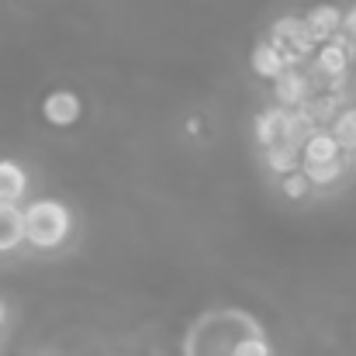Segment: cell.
Here are the masks:
<instances>
[{
	"label": "cell",
	"mask_w": 356,
	"mask_h": 356,
	"mask_svg": "<svg viewBox=\"0 0 356 356\" xmlns=\"http://www.w3.org/2000/svg\"><path fill=\"white\" fill-rule=\"evenodd\" d=\"M28 194V170L14 159H0V204H21Z\"/></svg>",
	"instance_id": "obj_10"
},
{
	"label": "cell",
	"mask_w": 356,
	"mask_h": 356,
	"mask_svg": "<svg viewBox=\"0 0 356 356\" xmlns=\"http://www.w3.org/2000/svg\"><path fill=\"white\" fill-rule=\"evenodd\" d=\"M305 28L308 35L322 45V42H332L339 31H343V10L336 3H315L308 14H305Z\"/></svg>",
	"instance_id": "obj_7"
},
{
	"label": "cell",
	"mask_w": 356,
	"mask_h": 356,
	"mask_svg": "<svg viewBox=\"0 0 356 356\" xmlns=\"http://www.w3.org/2000/svg\"><path fill=\"white\" fill-rule=\"evenodd\" d=\"M249 70L259 76V80H266V83H273L284 70H291L287 66V59H284V49H277L270 38L266 42H259L252 52H249Z\"/></svg>",
	"instance_id": "obj_9"
},
{
	"label": "cell",
	"mask_w": 356,
	"mask_h": 356,
	"mask_svg": "<svg viewBox=\"0 0 356 356\" xmlns=\"http://www.w3.org/2000/svg\"><path fill=\"white\" fill-rule=\"evenodd\" d=\"M280 191L291 197V201H305L308 197V180H305V173L301 170H294V173H287V177H280Z\"/></svg>",
	"instance_id": "obj_16"
},
{
	"label": "cell",
	"mask_w": 356,
	"mask_h": 356,
	"mask_svg": "<svg viewBox=\"0 0 356 356\" xmlns=\"http://www.w3.org/2000/svg\"><path fill=\"white\" fill-rule=\"evenodd\" d=\"M329 131L339 142L343 156H356V104H343V111L332 118Z\"/></svg>",
	"instance_id": "obj_13"
},
{
	"label": "cell",
	"mask_w": 356,
	"mask_h": 356,
	"mask_svg": "<svg viewBox=\"0 0 356 356\" xmlns=\"http://www.w3.org/2000/svg\"><path fill=\"white\" fill-rule=\"evenodd\" d=\"M336 159H343V149L329 128H315L301 142V166H318V163H336Z\"/></svg>",
	"instance_id": "obj_8"
},
{
	"label": "cell",
	"mask_w": 356,
	"mask_h": 356,
	"mask_svg": "<svg viewBox=\"0 0 356 356\" xmlns=\"http://www.w3.org/2000/svg\"><path fill=\"white\" fill-rule=\"evenodd\" d=\"M3 322H7V305L0 301V329H3Z\"/></svg>",
	"instance_id": "obj_18"
},
{
	"label": "cell",
	"mask_w": 356,
	"mask_h": 356,
	"mask_svg": "<svg viewBox=\"0 0 356 356\" xmlns=\"http://www.w3.org/2000/svg\"><path fill=\"white\" fill-rule=\"evenodd\" d=\"M263 163H266V170L270 173H277V177H287V173H294V170H301V149L298 145H273V149H263Z\"/></svg>",
	"instance_id": "obj_14"
},
{
	"label": "cell",
	"mask_w": 356,
	"mask_h": 356,
	"mask_svg": "<svg viewBox=\"0 0 356 356\" xmlns=\"http://www.w3.org/2000/svg\"><path fill=\"white\" fill-rule=\"evenodd\" d=\"M252 131H256L259 149L284 145V142H287V108H280V104L263 108V111L256 115V121H252Z\"/></svg>",
	"instance_id": "obj_6"
},
{
	"label": "cell",
	"mask_w": 356,
	"mask_h": 356,
	"mask_svg": "<svg viewBox=\"0 0 356 356\" xmlns=\"http://www.w3.org/2000/svg\"><path fill=\"white\" fill-rule=\"evenodd\" d=\"M270 42H273L277 49L294 52L298 59H308V56H315V49H318V42H315V38L308 35V28H305V17H298V14L277 17V21L270 24Z\"/></svg>",
	"instance_id": "obj_3"
},
{
	"label": "cell",
	"mask_w": 356,
	"mask_h": 356,
	"mask_svg": "<svg viewBox=\"0 0 356 356\" xmlns=\"http://www.w3.org/2000/svg\"><path fill=\"white\" fill-rule=\"evenodd\" d=\"M24 222V245L38 252H56L73 236V211L59 197H35L21 208Z\"/></svg>",
	"instance_id": "obj_1"
},
{
	"label": "cell",
	"mask_w": 356,
	"mask_h": 356,
	"mask_svg": "<svg viewBox=\"0 0 356 356\" xmlns=\"http://www.w3.org/2000/svg\"><path fill=\"white\" fill-rule=\"evenodd\" d=\"M229 356H273V353H270V343L263 336H242V339L232 343Z\"/></svg>",
	"instance_id": "obj_15"
},
{
	"label": "cell",
	"mask_w": 356,
	"mask_h": 356,
	"mask_svg": "<svg viewBox=\"0 0 356 356\" xmlns=\"http://www.w3.org/2000/svg\"><path fill=\"white\" fill-rule=\"evenodd\" d=\"M42 118L49 121L52 128H73L76 121L83 118V101H80V94H73V90H66V87L45 94V97H42Z\"/></svg>",
	"instance_id": "obj_5"
},
{
	"label": "cell",
	"mask_w": 356,
	"mask_h": 356,
	"mask_svg": "<svg viewBox=\"0 0 356 356\" xmlns=\"http://www.w3.org/2000/svg\"><path fill=\"white\" fill-rule=\"evenodd\" d=\"M350 45H356V3L350 10H343V31H339Z\"/></svg>",
	"instance_id": "obj_17"
},
{
	"label": "cell",
	"mask_w": 356,
	"mask_h": 356,
	"mask_svg": "<svg viewBox=\"0 0 356 356\" xmlns=\"http://www.w3.org/2000/svg\"><path fill=\"white\" fill-rule=\"evenodd\" d=\"M346 156L343 159H336V163H318V166H301V173H305V180H308V187L312 191H329V187H336L343 177H346Z\"/></svg>",
	"instance_id": "obj_12"
},
{
	"label": "cell",
	"mask_w": 356,
	"mask_h": 356,
	"mask_svg": "<svg viewBox=\"0 0 356 356\" xmlns=\"http://www.w3.org/2000/svg\"><path fill=\"white\" fill-rule=\"evenodd\" d=\"M24 245V222L21 204H0V256L17 252Z\"/></svg>",
	"instance_id": "obj_11"
},
{
	"label": "cell",
	"mask_w": 356,
	"mask_h": 356,
	"mask_svg": "<svg viewBox=\"0 0 356 356\" xmlns=\"http://www.w3.org/2000/svg\"><path fill=\"white\" fill-rule=\"evenodd\" d=\"M350 66H353V52H350V42L343 35H336L332 42H322L315 49V73L329 83L325 90L343 94V83L350 76Z\"/></svg>",
	"instance_id": "obj_2"
},
{
	"label": "cell",
	"mask_w": 356,
	"mask_h": 356,
	"mask_svg": "<svg viewBox=\"0 0 356 356\" xmlns=\"http://www.w3.org/2000/svg\"><path fill=\"white\" fill-rule=\"evenodd\" d=\"M312 94H315V83H312V76H308L301 66H291V70H284V73L273 80V97H277V104L287 108V111L305 108Z\"/></svg>",
	"instance_id": "obj_4"
}]
</instances>
